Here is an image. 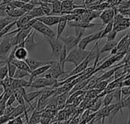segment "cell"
Listing matches in <instances>:
<instances>
[{
    "mask_svg": "<svg viewBox=\"0 0 130 124\" xmlns=\"http://www.w3.org/2000/svg\"><path fill=\"white\" fill-rule=\"evenodd\" d=\"M69 96V92L57 96V110H62L66 106Z\"/></svg>",
    "mask_w": 130,
    "mask_h": 124,
    "instance_id": "cell-22",
    "label": "cell"
},
{
    "mask_svg": "<svg viewBox=\"0 0 130 124\" xmlns=\"http://www.w3.org/2000/svg\"><path fill=\"white\" fill-rule=\"evenodd\" d=\"M50 124H63V123H62V122H55V123H53Z\"/></svg>",
    "mask_w": 130,
    "mask_h": 124,
    "instance_id": "cell-56",
    "label": "cell"
},
{
    "mask_svg": "<svg viewBox=\"0 0 130 124\" xmlns=\"http://www.w3.org/2000/svg\"><path fill=\"white\" fill-rule=\"evenodd\" d=\"M113 81L112 78L111 79H106V80H102V81H100L98 82L95 86L94 87V88H96L101 91H103L106 89V88L107 87V85H109L110 82H111Z\"/></svg>",
    "mask_w": 130,
    "mask_h": 124,
    "instance_id": "cell-29",
    "label": "cell"
},
{
    "mask_svg": "<svg viewBox=\"0 0 130 124\" xmlns=\"http://www.w3.org/2000/svg\"><path fill=\"white\" fill-rule=\"evenodd\" d=\"M32 28L35 30L36 31H38L41 33L45 37L49 38H56V33L51 29L49 26L46 25L43 22L37 20V21L33 24Z\"/></svg>",
    "mask_w": 130,
    "mask_h": 124,
    "instance_id": "cell-7",
    "label": "cell"
},
{
    "mask_svg": "<svg viewBox=\"0 0 130 124\" xmlns=\"http://www.w3.org/2000/svg\"><path fill=\"white\" fill-rule=\"evenodd\" d=\"M16 101V98H15V95H14V93H13L10 97L8 99L7 102H6V107H8V106H12V104H14V102Z\"/></svg>",
    "mask_w": 130,
    "mask_h": 124,
    "instance_id": "cell-45",
    "label": "cell"
},
{
    "mask_svg": "<svg viewBox=\"0 0 130 124\" xmlns=\"http://www.w3.org/2000/svg\"><path fill=\"white\" fill-rule=\"evenodd\" d=\"M14 95H15V98H16V101H18V103L20 104V105H22V106H25V100L24 98V97L22 96L21 94H20L19 92H18L17 91H14Z\"/></svg>",
    "mask_w": 130,
    "mask_h": 124,
    "instance_id": "cell-40",
    "label": "cell"
},
{
    "mask_svg": "<svg viewBox=\"0 0 130 124\" xmlns=\"http://www.w3.org/2000/svg\"><path fill=\"white\" fill-rule=\"evenodd\" d=\"M42 113H43V111H37V110H35L32 113V114L30 116V118L29 121L27 122V124H37L40 123Z\"/></svg>",
    "mask_w": 130,
    "mask_h": 124,
    "instance_id": "cell-25",
    "label": "cell"
},
{
    "mask_svg": "<svg viewBox=\"0 0 130 124\" xmlns=\"http://www.w3.org/2000/svg\"><path fill=\"white\" fill-rule=\"evenodd\" d=\"M107 124H112V123H109V122H107Z\"/></svg>",
    "mask_w": 130,
    "mask_h": 124,
    "instance_id": "cell-57",
    "label": "cell"
},
{
    "mask_svg": "<svg viewBox=\"0 0 130 124\" xmlns=\"http://www.w3.org/2000/svg\"><path fill=\"white\" fill-rule=\"evenodd\" d=\"M11 40V36H5L2 37V40L0 43V59L5 60L6 62L12 49Z\"/></svg>",
    "mask_w": 130,
    "mask_h": 124,
    "instance_id": "cell-6",
    "label": "cell"
},
{
    "mask_svg": "<svg viewBox=\"0 0 130 124\" xmlns=\"http://www.w3.org/2000/svg\"><path fill=\"white\" fill-rule=\"evenodd\" d=\"M29 52L26 50L24 47H18V46H15L14 50V58L18 60H25L28 57Z\"/></svg>",
    "mask_w": 130,
    "mask_h": 124,
    "instance_id": "cell-17",
    "label": "cell"
},
{
    "mask_svg": "<svg viewBox=\"0 0 130 124\" xmlns=\"http://www.w3.org/2000/svg\"><path fill=\"white\" fill-rule=\"evenodd\" d=\"M26 63H27V65L29 66L30 69H31V71H34L35 69H37L39 67H41L43 66L47 65V64H51L53 63V60L49 61V62H42V61H39L36 59L31 58V57H27L25 59Z\"/></svg>",
    "mask_w": 130,
    "mask_h": 124,
    "instance_id": "cell-14",
    "label": "cell"
},
{
    "mask_svg": "<svg viewBox=\"0 0 130 124\" xmlns=\"http://www.w3.org/2000/svg\"><path fill=\"white\" fill-rule=\"evenodd\" d=\"M57 82H58L57 79H48L44 77H37L33 80V82L30 83L29 87L33 88H37V89L55 88Z\"/></svg>",
    "mask_w": 130,
    "mask_h": 124,
    "instance_id": "cell-3",
    "label": "cell"
},
{
    "mask_svg": "<svg viewBox=\"0 0 130 124\" xmlns=\"http://www.w3.org/2000/svg\"><path fill=\"white\" fill-rule=\"evenodd\" d=\"M10 120V115H2L0 117V124H5Z\"/></svg>",
    "mask_w": 130,
    "mask_h": 124,
    "instance_id": "cell-46",
    "label": "cell"
},
{
    "mask_svg": "<svg viewBox=\"0 0 130 124\" xmlns=\"http://www.w3.org/2000/svg\"><path fill=\"white\" fill-rule=\"evenodd\" d=\"M20 1H21V2H23L24 3H27V2H30L32 0H20Z\"/></svg>",
    "mask_w": 130,
    "mask_h": 124,
    "instance_id": "cell-53",
    "label": "cell"
},
{
    "mask_svg": "<svg viewBox=\"0 0 130 124\" xmlns=\"http://www.w3.org/2000/svg\"><path fill=\"white\" fill-rule=\"evenodd\" d=\"M26 111H27L26 107L18 104L17 107H14V111L11 114V115H10V120H14V119L17 118L18 117H20V116H21L23 114L24 115V114L26 113Z\"/></svg>",
    "mask_w": 130,
    "mask_h": 124,
    "instance_id": "cell-20",
    "label": "cell"
},
{
    "mask_svg": "<svg viewBox=\"0 0 130 124\" xmlns=\"http://www.w3.org/2000/svg\"><path fill=\"white\" fill-rule=\"evenodd\" d=\"M14 109V107H12V106L6 107L5 109V111H4V115H11V114L12 113Z\"/></svg>",
    "mask_w": 130,
    "mask_h": 124,
    "instance_id": "cell-47",
    "label": "cell"
},
{
    "mask_svg": "<svg viewBox=\"0 0 130 124\" xmlns=\"http://www.w3.org/2000/svg\"><path fill=\"white\" fill-rule=\"evenodd\" d=\"M85 30H83L78 36H72V35H69V36H66L65 37H60L59 40H60L63 43L64 45L66 46V49H67V51L68 53L73 48L78 46L81 39L82 38V36L85 33Z\"/></svg>",
    "mask_w": 130,
    "mask_h": 124,
    "instance_id": "cell-5",
    "label": "cell"
},
{
    "mask_svg": "<svg viewBox=\"0 0 130 124\" xmlns=\"http://www.w3.org/2000/svg\"><path fill=\"white\" fill-rule=\"evenodd\" d=\"M61 19V15H44L43 17L37 18V20L43 22L46 25L50 27L55 24H58Z\"/></svg>",
    "mask_w": 130,
    "mask_h": 124,
    "instance_id": "cell-11",
    "label": "cell"
},
{
    "mask_svg": "<svg viewBox=\"0 0 130 124\" xmlns=\"http://www.w3.org/2000/svg\"><path fill=\"white\" fill-rule=\"evenodd\" d=\"M34 7H35V5H34L33 3H31V2H27V3H25L24 5L22 8H22V10H23L25 13H28V12H29L30 11H31Z\"/></svg>",
    "mask_w": 130,
    "mask_h": 124,
    "instance_id": "cell-43",
    "label": "cell"
},
{
    "mask_svg": "<svg viewBox=\"0 0 130 124\" xmlns=\"http://www.w3.org/2000/svg\"><path fill=\"white\" fill-rule=\"evenodd\" d=\"M114 16H115L114 11L111 8L106 9L104 11H102L100 15V18L102 20V23H103L101 25V28L104 27L106 24H107L109 22L113 21L114 18Z\"/></svg>",
    "mask_w": 130,
    "mask_h": 124,
    "instance_id": "cell-13",
    "label": "cell"
},
{
    "mask_svg": "<svg viewBox=\"0 0 130 124\" xmlns=\"http://www.w3.org/2000/svg\"><path fill=\"white\" fill-rule=\"evenodd\" d=\"M122 106L123 108L126 107V108H130V95H129L128 97H126V98H124L122 101Z\"/></svg>",
    "mask_w": 130,
    "mask_h": 124,
    "instance_id": "cell-44",
    "label": "cell"
},
{
    "mask_svg": "<svg viewBox=\"0 0 130 124\" xmlns=\"http://www.w3.org/2000/svg\"><path fill=\"white\" fill-rule=\"evenodd\" d=\"M33 30V28H28V29H21V30L18 31L14 36H11V45L12 47L24 42V40H26V38L28 37V35L30 34V32Z\"/></svg>",
    "mask_w": 130,
    "mask_h": 124,
    "instance_id": "cell-8",
    "label": "cell"
},
{
    "mask_svg": "<svg viewBox=\"0 0 130 124\" xmlns=\"http://www.w3.org/2000/svg\"><path fill=\"white\" fill-rule=\"evenodd\" d=\"M16 22H17V20L16 21H13L12 23H11V24H9L8 25H7L1 32H0V38H2V37H5L7 34H8L9 33V30L11 29V27H13V26H14V25H16Z\"/></svg>",
    "mask_w": 130,
    "mask_h": 124,
    "instance_id": "cell-39",
    "label": "cell"
},
{
    "mask_svg": "<svg viewBox=\"0 0 130 124\" xmlns=\"http://www.w3.org/2000/svg\"><path fill=\"white\" fill-rule=\"evenodd\" d=\"M81 5H75L74 3V0H62L61 15L69 14L73 9L78 8Z\"/></svg>",
    "mask_w": 130,
    "mask_h": 124,
    "instance_id": "cell-12",
    "label": "cell"
},
{
    "mask_svg": "<svg viewBox=\"0 0 130 124\" xmlns=\"http://www.w3.org/2000/svg\"><path fill=\"white\" fill-rule=\"evenodd\" d=\"M67 73L69 72L62 68L58 60H53L50 68L44 74H43L41 76L39 77H44L48 79H57L61 75Z\"/></svg>",
    "mask_w": 130,
    "mask_h": 124,
    "instance_id": "cell-2",
    "label": "cell"
},
{
    "mask_svg": "<svg viewBox=\"0 0 130 124\" xmlns=\"http://www.w3.org/2000/svg\"><path fill=\"white\" fill-rule=\"evenodd\" d=\"M121 94H122V101L130 95V86H123L121 88Z\"/></svg>",
    "mask_w": 130,
    "mask_h": 124,
    "instance_id": "cell-41",
    "label": "cell"
},
{
    "mask_svg": "<svg viewBox=\"0 0 130 124\" xmlns=\"http://www.w3.org/2000/svg\"><path fill=\"white\" fill-rule=\"evenodd\" d=\"M118 42L113 40V41H110V42H106V43L103 46V47L100 50V53H103L105 52H109L111 51L114 47L117 46Z\"/></svg>",
    "mask_w": 130,
    "mask_h": 124,
    "instance_id": "cell-28",
    "label": "cell"
},
{
    "mask_svg": "<svg viewBox=\"0 0 130 124\" xmlns=\"http://www.w3.org/2000/svg\"><path fill=\"white\" fill-rule=\"evenodd\" d=\"M16 21L14 18H11V17H8V16H6V17H4L2 18H0V32L7 26L9 24L12 23L13 21Z\"/></svg>",
    "mask_w": 130,
    "mask_h": 124,
    "instance_id": "cell-33",
    "label": "cell"
},
{
    "mask_svg": "<svg viewBox=\"0 0 130 124\" xmlns=\"http://www.w3.org/2000/svg\"><path fill=\"white\" fill-rule=\"evenodd\" d=\"M30 83L29 81H27L24 79H12V82L11 85V89L12 91H16L17 89L20 88H28L30 86Z\"/></svg>",
    "mask_w": 130,
    "mask_h": 124,
    "instance_id": "cell-15",
    "label": "cell"
},
{
    "mask_svg": "<svg viewBox=\"0 0 130 124\" xmlns=\"http://www.w3.org/2000/svg\"><path fill=\"white\" fill-rule=\"evenodd\" d=\"M4 92V88H2V86L0 85V95H2Z\"/></svg>",
    "mask_w": 130,
    "mask_h": 124,
    "instance_id": "cell-52",
    "label": "cell"
},
{
    "mask_svg": "<svg viewBox=\"0 0 130 124\" xmlns=\"http://www.w3.org/2000/svg\"><path fill=\"white\" fill-rule=\"evenodd\" d=\"M49 2L52 5V12L50 15H59L62 12V1L61 0H50Z\"/></svg>",
    "mask_w": 130,
    "mask_h": 124,
    "instance_id": "cell-18",
    "label": "cell"
},
{
    "mask_svg": "<svg viewBox=\"0 0 130 124\" xmlns=\"http://www.w3.org/2000/svg\"><path fill=\"white\" fill-rule=\"evenodd\" d=\"M129 40V34L128 33L126 35H125V36L118 42L117 46V48L118 49V51H119L121 48H123L126 44H127L129 42H130Z\"/></svg>",
    "mask_w": 130,
    "mask_h": 124,
    "instance_id": "cell-37",
    "label": "cell"
},
{
    "mask_svg": "<svg viewBox=\"0 0 130 124\" xmlns=\"http://www.w3.org/2000/svg\"><path fill=\"white\" fill-rule=\"evenodd\" d=\"M45 38H46V40L50 44L51 50H52V53H51L52 60H56L59 59L60 53L62 50L63 49L64 43L60 40L56 39V38H49V37H45Z\"/></svg>",
    "mask_w": 130,
    "mask_h": 124,
    "instance_id": "cell-4",
    "label": "cell"
},
{
    "mask_svg": "<svg viewBox=\"0 0 130 124\" xmlns=\"http://www.w3.org/2000/svg\"><path fill=\"white\" fill-rule=\"evenodd\" d=\"M67 49H66V46L64 45L63 46V49L62 50L61 53H60V55H59V63H60L62 68L65 70V63H66V57H67Z\"/></svg>",
    "mask_w": 130,
    "mask_h": 124,
    "instance_id": "cell-32",
    "label": "cell"
},
{
    "mask_svg": "<svg viewBox=\"0 0 130 124\" xmlns=\"http://www.w3.org/2000/svg\"><path fill=\"white\" fill-rule=\"evenodd\" d=\"M26 76H28L30 77V73L25 71V70H23V69H17L14 75V77L13 79H24V77Z\"/></svg>",
    "mask_w": 130,
    "mask_h": 124,
    "instance_id": "cell-34",
    "label": "cell"
},
{
    "mask_svg": "<svg viewBox=\"0 0 130 124\" xmlns=\"http://www.w3.org/2000/svg\"><path fill=\"white\" fill-rule=\"evenodd\" d=\"M34 19L28 13H25L24 15H22L21 17H20L16 22V25L18 27V28H22L25 24H27L30 20Z\"/></svg>",
    "mask_w": 130,
    "mask_h": 124,
    "instance_id": "cell-21",
    "label": "cell"
},
{
    "mask_svg": "<svg viewBox=\"0 0 130 124\" xmlns=\"http://www.w3.org/2000/svg\"><path fill=\"white\" fill-rule=\"evenodd\" d=\"M7 65H8V76L10 78H13L18 68L11 62H7Z\"/></svg>",
    "mask_w": 130,
    "mask_h": 124,
    "instance_id": "cell-38",
    "label": "cell"
},
{
    "mask_svg": "<svg viewBox=\"0 0 130 124\" xmlns=\"http://www.w3.org/2000/svg\"><path fill=\"white\" fill-rule=\"evenodd\" d=\"M97 0H86V2H85V4L86 5H90V4H92L93 2H96Z\"/></svg>",
    "mask_w": 130,
    "mask_h": 124,
    "instance_id": "cell-50",
    "label": "cell"
},
{
    "mask_svg": "<svg viewBox=\"0 0 130 124\" xmlns=\"http://www.w3.org/2000/svg\"><path fill=\"white\" fill-rule=\"evenodd\" d=\"M52 64V63H51ZM51 64H47V65H45V66H43L41 67H39L37 68V69L32 71L31 74H30V76L29 77L30 79H29V82L30 83H31L33 82V80L35 79V78H37L39 77L40 75H42L43 74H44L51 66Z\"/></svg>",
    "mask_w": 130,
    "mask_h": 124,
    "instance_id": "cell-16",
    "label": "cell"
},
{
    "mask_svg": "<svg viewBox=\"0 0 130 124\" xmlns=\"http://www.w3.org/2000/svg\"><path fill=\"white\" fill-rule=\"evenodd\" d=\"M28 14L33 18H40V17H43L45 15L44 12L43 11L42 8L40 6H38V7H34L31 11H30L28 12Z\"/></svg>",
    "mask_w": 130,
    "mask_h": 124,
    "instance_id": "cell-27",
    "label": "cell"
},
{
    "mask_svg": "<svg viewBox=\"0 0 130 124\" xmlns=\"http://www.w3.org/2000/svg\"><path fill=\"white\" fill-rule=\"evenodd\" d=\"M35 34H36V30L33 29V30L30 32V34L28 35V37L24 40V48H26V50L29 53L33 52L37 48V45L40 43L39 42H37V43L35 42V40H34Z\"/></svg>",
    "mask_w": 130,
    "mask_h": 124,
    "instance_id": "cell-10",
    "label": "cell"
},
{
    "mask_svg": "<svg viewBox=\"0 0 130 124\" xmlns=\"http://www.w3.org/2000/svg\"><path fill=\"white\" fill-rule=\"evenodd\" d=\"M6 124H13V120H9L8 122H7Z\"/></svg>",
    "mask_w": 130,
    "mask_h": 124,
    "instance_id": "cell-55",
    "label": "cell"
},
{
    "mask_svg": "<svg viewBox=\"0 0 130 124\" xmlns=\"http://www.w3.org/2000/svg\"><path fill=\"white\" fill-rule=\"evenodd\" d=\"M101 34H102V30L96 32V33H94V34H91L88 36H86V37H84L81 39L78 45V47L82 49V50H85L88 44L90 43L92 41H98V40H101Z\"/></svg>",
    "mask_w": 130,
    "mask_h": 124,
    "instance_id": "cell-9",
    "label": "cell"
},
{
    "mask_svg": "<svg viewBox=\"0 0 130 124\" xmlns=\"http://www.w3.org/2000/svg\"><path fill=\"white\" fill-rule=\"evenodd\" d=\"M113 20L111 21L110 22H109L107 24H106L104 26V27L102 29V34H101V39H102L103 37H106L110 32H111L113 30Z\"/></svg>",
    "mask_w": 130,
    "mask_h": 124,
    "instance_id": "cell-35",
    "label": "cell"
},
{
    "mask_svg": "<svg viewBox=\"0 0 130 124\" xmlns=\"http://www.w3.org/2000/svg\"><path fill=\"white\" fill-rule=\"evenodd\" d=\"M5 63H7V62H6V61L0 59V66H2V65H4V64H5Z\"/></svg>",
    "mask_w": 130,
    "mask_h": 124,
    "instance_id": "cell-51",
    "label": "cell"
},
{
    "mask_svg": "<svg viewBox=\"0 0 130 124\" xmlns=\"http://www.w3.org/2000/svg\"><path fill=\"white\" fill-rule=\"evenodd\" d=\"M7 76H8V69L7 63L0 66V81L5 79Z\"/></svg>",
    "mask_w": 130,
    "mask_h": 124,
    "instance_id": "cell-36",
    "label": "cell"
},
{
    "mask_svg": "<svg viewBox=\"0 0 130 124\" xmlns=\"http://www.w3.org/2000/svg\"><path fill=\"white\" fill-rule=\"evenodd\" d=\"M113 91L106 94V95L104 97L102 101V107H107L112 104V101L113 100Z\"/></svg>",
    "mask_w": 130,
    "mask_h": 124,
    "instance_id": "cell-31",
    "label": "cell"
},
{
    "mask_svg": "<svg viewBox=\"0 0 130 124\" xmlns=\"http://www.w3.org/2000/svg\"><path fill=\"white\" fill-rule=\"evenodd\" d=\"M39 5L41 7L43 11L44 12L45 15H50L52 12V5L50 2H39Z\"/></svg>",
    "mask_w": 130,
    "mask_h": 124,
    "instance_id": "cell-30",
    "label": "cell"
},
{
    "mask_svg": "<svg viewBox=\"0 0 130 124\" xmlns=\"http://www.w3.org/2000/svg\"><path fill=\"white\" fill-rule=\"evenodd\" d=\"M11 62L13 64H14L18 69L25 70V71H27V72H30V73L31 74L32 71H31V69H30L29 66L27 65V63H26L25 60H18V59H16L14 58V59L12 61H11Z\"/></svg>",
    "mask_w": 130,
    "mask_h": 124,
    "instance_id": "cell-23",
    "label": "cell"
},
{
    "mask_svg": "<svg viewBox=\"0 0 130 124\" xmlns=\"http://www.w3.org/2000/svg\"><path fill=\"white\" fill-rule=\"evenodd\" d=\"M117 33H118V32L113 29L111 32H110V33L106 36V37H107V42H110V41H113V40H115V38H116V37H117Z\"/></svg>",
    "mask_w": 130,
    "mask_h": 124,
    "instance_id": "cell-42",
    "label": "cell"
},
{
    "mask_svg": "<svg viewBox=\"0 0 130 124\" xmlns=\"http://www.w3.org/2000/svg\"><path fill=\"white\" fill-rule=\"evenodd\" d=\"M123 86H130V78H129V79H126L123 80L122 87H123Z\"/></svg>",
    "mask_w": 130,
    "mask_h": 124,
    "instance_id": "cell-49",
    "label": "cell"
},
{
    "mask_svg": "<svg viewBox=\"0 0 130 124\" xmlns=\"http://www.w3.org/2000/svg\"><path fill=\"white\" fill-rule=\"evenodd\" d=\"M3 96H4V92L2 95H0V103H1V101H2V100L3 98Z\"/></svg>",
    "mask_w": 130,
    "mask_h": 124,
    "instance_id": "cell-54",
    "label": "cell"
},
{
    "mask_svg": "<svg viewBox=\"0 0 130 124\" xmlns=\"http://www.w3.org/2000/svg\"><path fill=\"white\" fill-rule=\"evenodd\" d=\"M37 124H42L41 123H37Z\"/></svg>",
    "mask_w": 130,
    "mask_h": 124,
    "instance_id": "cell-58",
    "label": "cell"
},
{
    "mask_svg": "<svg viewBox=\"0 0 130 124\" xmlns=\"http://www.w3.org/2000/svg\"><path fill=\"white\" fill-rule=\"evenodd\" d=\"M90 51H87L85 50H82L78 46L72 49L67 55L66 63H73L75 67L78 66L80 63H82L89 55Z\"/></svg>",
    "mask_w": 130,
    "mask_h": 124,
    "instance_id": "cell-1",
    "label": "cell"
},
{
    "mask_svg": "<svg viewBox=\"0 0 130 124\" xmlns=\"http://www.w3.org/2000/svg\"><path fill=\"white\" fill-rule=\"evenodd\" d=\"M13 124H24L23 123V120L21 119V116L18 117L17 118L13 120Z\"/></svg>",
    "mask_w": 130,
    "mask_h": 124,
    "instance_id": "cell-48",
    "label": "cell"
},
{
    "mask_svg": "<svg viewBox=\"0 0 130 124\" xmlns=\"http://www.w3.org/2000/svg\"><path fill=\"white\" fill-rule=\"evenodd\" d=\"M24 14L25 12L22 10V8H13L7 11V16L13 18H20Z\"/></svg>",
    "mask_w": 130,
    "mask_h": 124,
    "instance_id": "cell-26",
    "label": "cell"
},
{
    "mask_svg": "<svg viewBox=\"0 0 130 124\" xmlns=\"http://www.w3.org/2000/svg\"><path fill=\"white\" fill-rule=\"evenodd\" d=\"M68 24V21L66 20L65 15H61V19L57 24V30H56V39H59L62 37V34L63 33L66 25Z\"/></svg>",
    "mask_w": 130,
    "mask_h": 124,
    "instance_id": "cell-19",
    "label": "cell"
},
{
    "mask_svg": "<svg viewBox=\"0 0 130 124\" xmlns=\"http://www.w3.org/2000/svg\"><path fill=\"white\" fill-rule=\"evenodd\" d=\"M129 51H130V49H129Z\"/></svg>",
    "mask_w": 130,
    "mask_h": 124,
    "instance_id": "cell-59",
    "label": "cell"
},
{
    "mask_svg": "<svg viewBox=\"0 0 130 124\" xmlns=\"http://www.w3.org/2000/svg\"><path fill=\"white\" fill-rule=\"evenodd\" d=\"M43 89H41V90H38V91H31V92H28L27 93L26 95V98H25V101L29 104V105H31V102L36 99L37 98L40 97V95L42 94Z\"/></svg>",
    "mask_w": 130,
    "mask_h": 124,
    "instance_id": "cell-24",
    "label": "cell"
}]
</instances>
